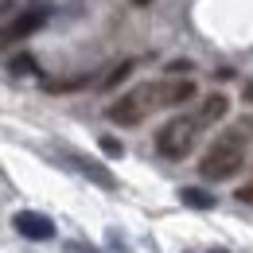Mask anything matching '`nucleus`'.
<instances>
[{
    "label": "nucleus",
    "instance_id": "4468645a",
    "mask_svg": "<svg viewBox=\"0 0 253 253\" xmlns=\"http://www.w3.org/2000/svg\"><path fill=\"white\" fill-rule=\"evenodd\" d=\"M234 199H238V203H250V207H253V183L238 187V191H234Z\"/></svg>",
    "mask_w": 253,
    "mask_h": 253
},
{
    "label": "nucleus",
    "instance_id": "ddd939ff",
    "mask_svg": "<svg viewBox=\"0 0 253 253\" xmlns=\"http://www.w3.org/2000/svg\"><path fill=\"white\" fill-rule=\"evenodd\" d=\"M101 152H105V156H121L125 148H121V140H113V136H101Z\"/></svg>",
    "mask_w": 253,
    "mask_h": 253
},
{
    "label": "nucleus",
    "instance_id": "423d86ee",
    "mask_svg": "<svg viewBox=\"0 0 253 253\" xmlns=\"http://www.w3.org/2000/svg\"><path fill=\"white\" fill-rule=\"evenodd\" d=\"M47 24V8H28L24 16H16L4 32H0V43H12V39H24V35H32V32H39Z\"/></svg>",
    "mask_w": 253,
    "mask_h": 253
},
{
    "label": "nucleus",
    "instance_id": "20e7f679",
    "mask_svg": "<svg viewBox=\"0 0 253 253\" xmlns=\"http://www.w3.org/2000/svg\"><path fill=\"white\" fill-rule=\"evenodd\" d=\"M12 226L16 234H24L28 242H51L55 238V222L47 214H35V211H16L12 214Z\"/></svg>",
    "mask_w": 253,
    "mask_h": 253
},
{
    "label": "nucleus",
    "instance_id": "0eeeda50",
    "mask_svg": "<svg viewBox=\"0 0 253 253\" xmlns=\"http://www.w3.org/2000/svg\"><path fill=\"white\" fill-rule=\"evenodd\" d=\"M226 109H230V97L226 94H211L203 105H199V113H191V117L199 121V128H207V125H214V121H222Z\"/></svg>",
    "mask_w": 253,
    "mask_h": 253
},
{
    "label": "nucleus",
    "instance_id": "6e6552de",
    "mask_svg": "<svg viewBox=\"0 0 253 253\" xmlns=\"http://www.w3.org/2000/svg\"><path fill=\"white\" fill-rule=\"evenodd\" d=\"M66 160H70V164H74V168H78L86 179H94L97 187H113V175H109L101 164H94L90 156H82V152H66Z\"/></svg>",
    "mask_w": 253,
    "mask_h": 253
},
{
    "label": "nucleus",
    "instance_id": "7ed1b4c3",
    "mask_svg": "<svg viewBox=\"0 0 253 253\" xmlns=\"http://www.w3.org/2000/svg\"><path fill=\"white\" fill-rule=\"evenodd\" d=\"M140 97L148 109H168V105H183L195 97V82L187 78H164V82H148L140 86Z\"/></svg>",
    "mask_w": 253,
    "mask_h": 253
},
{
    "label": "nucleus",
    "instance_id": "1a4fd4ad",
    "mask_svg": "<svg viewBox=\"0 0 253 253\" xmlns=\"http://www.w3.org/2000/svg\"><path fill=\"white\" fill-rule=\"evenodd\" d=\"M179 199H183L187 207H195V211H211V207H214V195L203 191V187H183V191H179Z\"/></svg>",
    "mask_w": 253,
    "mask_h": 253
},
{
    "label": "nucleus",
    "instance_id": "9b49d317",
    "mask_svg": "<svg viewBox=\"0 0 253 253\" xmlns=\"http://www.w3.org/2000/svg\"><path fill=\"white\" fill-rule=\"evenodd\" d=\"M90 78H66V82H47V90H55V94H63V90H78V86H86Z\"/></svg>",
    "mask_w": 253,
    "mask_h": 253
},
{
    "label": "nucleus",
    "instance_id": "f03ea898",
    "mask_svg": "<svg viewBox=\"0 0 253 253\" xmlns=\"http://www.w3.org/2000/svg\"><path fill=\"white\" fill-rule=\"evenodd\" d=\"M195 136H199V121L195 117H171L156 132V152L168 160H183L195 148Z\"/></svg>",
    "mask_w": 253,
    "mask_h": 253
},
{
    "label": "nucleus",
    "instance_id": "f257e3e1",
    "mask_svg": "<svg viewBox=\"0 0 253 253\" xmlns=\"http://www.w3.org/2000/svg\"><path fill=\"white\" fill-rule=\"evenodd\" d=\"M246 148H250V128L246 125L214 136V144H211V148L203 152V160H199V175H203V179H214V183H218V179H230L234 171H242Z\"/></svg>",
    "mask_w": 253,
    "mask_h": 253
},
{
    "label": "nucleus",
    "instance_id": "9d476101",
    "mask_svg": "<svg viewBox=\"0 0 253 253\" xmlns=\"http://www.w3.org/2000/svg\"><path fill=\"white\" fill-rule=\"evenodd\" d=\"M132 70H136V63H132V59H125V63H117L113 70H109V74H105V78H101V86H105V90H113V86H121V82H125V78L132 74Z\"/></svg>",
    "mask_w": 253,
    "mask_h": 253
},
{
    "label": "nucleus",
    "instance_id": "39448f33",
    "mask_svg": "<svg viewBox=\"0 0 253 253\" xmlns=\"http://www.w3.org/2000/svg\"><path fill=\"white\" fill-rule=\"evenodd\" d=\"M105 113H109V121H113V125H140V121H144V113H148V105H144V97H140V86H136L132 94L117 97Z\"/></svg>",
    "mask_w": 253,
    "mask_h": 253
},
{
    "label": "nucleus",
    "instance_id": "f8f14e48",
    "mask_svg": "<svg viewBox=\"0 0 253 253\" xmlns=\"http://www.w3.org/2000/svg\"><path fill=\"white\" fill-rule=\"evenodd\" d=\"M35 63L28 59V55H20V59H12V74H32Z\"/></svg>",
    "mask_w": 253,
    "mask_h": 253
},
{
    "label": "nucleus",
    "instance_id": "2eb2a0df",
    "mask_svg": "<svg viewBox=\"0 0 253 253\" xmlns=\"http://www.w3.org/2000/svg\"><path fill=\"white\" fill-rule=\"evenodd\" d=\"M207 253H226V250H207Z\"/></svg>",
    "mask_w": 253,
    "mask_h": 253
}]
</instances>
